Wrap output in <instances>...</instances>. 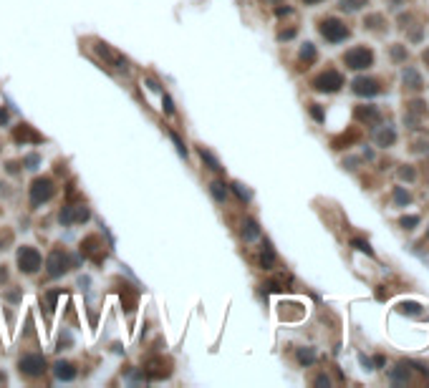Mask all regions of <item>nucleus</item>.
Masks as SVG:
<instances>
[{
	"instance_id": "obj_18",
	"label": "nucleus",
	"mask_w": 429,
	"mask_h": 388,
	"mask_svg": "<svg viewBox=\"0 0 429 388\" xmlns=\"http://www.w3.org/2000/svg\"><path fill=\"white\" fill-rule=\"evenodd\" d=\"M200 154H202V159H205V161L210 164V169H220V164H217V159H214V156H212V154H210V151H205V149H202Z\"/></svg>"
},
{
	"instance_id": "obj_24",
	"label": "nucleus",
	"mask_w": 429,
	"mask_h": 388,
	"mask_svg": "<svg viewBox=\"0 0 429 388\" xmlns=\"http://www.w3.org/2000/svg\"><path fill=\"white\" fill-rule=\"evenodd\" d=\"M311 114H313V116H316L318 121L323 119V114H321V109H318V106H311Z\"/></svg>"
},
{
	"instance_id": "obj_20",
	"label": "nucleus",
	"mask_w": 429,
	"mask_h": 388,
	"mask_svg": "<svg viewBox=\"0 0 429 388\" xmlns=\"http://www.w3.org/2000/svg\"><path fill=\"white\" fill-rule=\"evenodd\" d=\"M414 224H419V217H402V227L404 230H412Z\"/></svg>"
},
{
	"instance_id": "obj_11",
	"label": "nucleus",
	"mask_w": 429,
	"mask_h": 388,
	"mask_svg": "<svg viewBox=\"0 0 429 388\" xmlns=\"http://www.w3.org/2000/svg\"><path fill=\"white\" fill-rule=\"evenodd\" d=\"M394 139H396V134H394L391 129H381V131H376V141H379L381 146H389V144H391Z\"/></svg>"
},
{
	"instance_id": "obj_8",
	"label": "nucleus",
	"mask_w": 429,
	"mask_h": 388,
	"mask_svg": "<svg viewBox=\"0 0 429 388\" xmlns=\"http://www.w3.org/2000/svg\"><path fill=\"white\" fill-rule=\"evenodd\" d=\"M354 91L358 96H374V93H379V83H376V78H356Z\"/></svg>"
},
{
	"instance_id": "obj_16",
	"label": "nucleus",
	"mask_w": 429,
	"mask_h": 388,
	"mask_svg": "<svg viewBox=\"0 0 429 388\" xmlns=\"http://www.w3.org/2000/svg\"><path fill=\"white\" fill-rule=\"evenodd\" d=\"M399 310H402V313H412V315H419V313H422V308L414 305V303H402Z\"/></svg>"
},
{
	"instance_id": "obj_14",
	"label": "nucleus",
	"mask_w": 429,
	"mask_h": 388,
	"mask_svg": "<svg viewBox=\"0 0 429 388\" xmlns=\"http://www.w3.org/2000/svg\"><path fill=\"white\" fill-rule=\"evenodd\" d=\"M313 58H316V48H313V43H305L303 51H300V61H303V63H311Z\"/></svg>"
},
{
	"instance_id": "obj_2",
	"label": "nucleus",
	"mask_w": 429,
	"mask_h": 388,
	"mask_svg": "<svg viewBox=\"0 0 429 388\" xmlns=\"http://www.w3.org/2000/svg\"><path fill=\"white\" fill-rule=\"evenodd\" d=\"M344 86V76L336 73V71H323L316 81H313V88L316 91H323V93H333Z\"/></svg>"
},
{
	"instance_id": "obj_7",
	"label": "nucleus",
	"mask_w": 429,
	"mask_h": 388,
	"mask_svg": "<svg viewBox=\"0 0 429 388\" xmlns=\"http://www.w3.org/2000/svg\"><path fill=\"white\" fill-rule=\"evenodd\" d=\"M69 257H66V252L64 250H53L51 252V257H48V275L51 277H58V275H64L69 267Z\"/></svg>"
},
{
	"instance_id": "obj_25",
	"label": "nucleus",
	"mask_w": 429,
	"mask_h": 388,
	"mask_svg": "<svg viewBox=\"0 0 429 388\" xmlns=\"http://www.w3.org/2000/svg\"><path fill=\"white\" fill-rule=\"evenodd\" d=\"M3 121H8V114H5V111H0V124H3Z\"/></svg>"
},
{
	"instance_id": "obj_4",
	"label": "nucleus",
	"mask_w": 429,
	"mask_h": 388,
	"mask_svg": "<svg viewBox=\"0 0 429 388\" xmlns=\"http://www.w3.org/2000/svg\"><path fill=\"white\" fill-rule=\"evenodd\" d=\"M18 265H20V272H25V275L38 272V267H41V255H38V250L23 247V250L18 252Z\"/></svg>"
},
{
	"instance_id": "obj_21",
	"label": "nucleus",
	"mask_w": 429,
	"mask_h": 388,
	"mask_svg": "<svg viewBox=\"0 0 429 388\" xmlns=\"http://www.w3.org/2000/svg\"><path fill=\"white\" fill-rule=\"evenodd\" d=\"M394 197H396V202H399V204H407V202H409V194L404 192V189H399V187H396Z\"/></svg>"
},
{
	"instance_id": "obj_23",
	"label": "nucleus",
	"mask_w": 429,
	"mask_h": 388,
	"mask_svg": "<svg viewBox=\"0 0 429 388\" xmlns=\"http://www.w3.org/2000/svg\"><path fill=\"white\" fill-rule=\"evenodd\" d=\"M354 247H358V250H363L366 255H371V250H369V245H366V242H361V240H358V242H354Z\"/></svg>"
},
{
	"instance_id": "obj_5",
	"label": "nucleus",
	"mask_w": 429,
	"mask_h": 388,
	"mask_svg": "<svg viewBox=\"0 0 429 388\" xmlns=\"http://www.w3.org/2000/svg\"><path fill=\"white\" fill-rule=\"evenodd\" d=\"M18 366H20V373H25V376H41L46 371V361L41 355H36V353L23 355Z\"/></svg>"
},
{
	"instance_id": "obj_10",
	"label": "nucleus",
	"mask_w": 429,
	"mask_h": 388,
	"mask_svg": "<svg viewBox=\"0 0 429 388\" xmlns=\"http://www.w3.org/2000/svg\"><path fill=\"white\" fill-rule=\"evenodd\" d=\"M56 376L61 381H73L76 378V371H73L71 363H56Z\"/></svg>"
},
{
	"instance_id": "obj_13",
	"label": "nucleus",
	"mask_w": 429,
	"mask_h": 388,
	"mask_svg": "<svg viewBox=\"0 0 429 388\" xmlns=\"http://www.w3.org/2000/svg\"><path fill=\"white\" fill-rule=\"evenodd\" d=\"M210 189H212V197L217 199V202H225V199H227V189H225V184H222V182H212V187H210Z\"/></svg>"
},
{
	"instance_id": "obj_12",
	"label": "nucleus",
	"mask_w": 429,
	"mask_h": 388,
	"mask_svg": "<svg viewBox=\"0 0 429 388\" xmlns=\"http://www.w3.org/2000/svg\"><path fill=\"white\" fill-rule=\"evenodd\" d=\"M242 227H245V230H242L245 240H253V237H258V235H260V230H258V224H255L253 219H248V222H245Z\"/></svg>"
},
{
	"instance_id": "obj_3",
	"label": "nucleus",
	"mask_w": 429,
	"mask_h": 388,
	"mask_svg": "<svg viewBox=\"0 0 429 388\" xmlns=\"http://www.w3.org/2000/svg\"><path fill=\"white\" fill-rule=\"evenodd\" d=\"M344 61L349 68H369V66L374 63V53L369 51V48H363V46H356V48H351L346 56H344Z\"/></svg>"
},
{
	"instance_id": "obj_6",
	"label": "nucleus",
	"mask_w": 429,
	"mask_h": 388,
	"mask_svg": "<svg viewBox=\"0 0 429 388\" xmlns=\"http://www.w3.org/2000/svg\"><path fill=\"white\" fill-rule=\"evenodd\" d=\"M51 194H53V182L51 179H36L33 187H30V202L41 204V202L51 199Z\"/></svg>"
},
{
	"instance_id": "obj_26",
	"label": "nucleus",
	"mask_w": 429,
	"mask_h": 388,
	"mask_svg": "<svg viewBox=\"0 0 429 388\" xmlns=\"http://www.w3.org/2000/svg\"><path fill=\"white\" fill-rule=\"evenodd\" d=\"M424 61H427V63H429V51H427V53H424Z\"/></svg>"
},
{
	"instance_id": "obj_15",
	"label": "nucleus",
	"mask_w": 429,
	"mask_h": 388,
	"mask_svg": "<svg viewBox=\"0 0 429 388\" xmlns=\"http://www.w3.org/2000/svg\"><path fill=\"white\" fill-rule=\"evenodd\" d=\"M369 0H341V8L344 10H356V8H363Z\"/></svg>"
},
{
	"instance_id": "obj_19",
	"label": "nucleus",
	"mask_w": 429,
	"mask_h": 388,
	"mask_svg": "<svg viewBox=\"0 0 429 388\" xmlns=\"http://www.w3.org/2000/svg\"><path fill=\"white\" fill-rule=\"evenodd\" d=\"M407 81L412 83L409 88H419V83H422V81H419V76H417L414 71H407Z\"/></svg>"
},
{
	"instance_id": "obj_27",
	"label": "nucleus",
	"mask_w": 429,
	"mask_h": 388,
	"mask_svg": "<svg viewBox=\"0 0 429 388\" xmlns=\"http://www.w3.org/2000/svg\"><path fill=\"white\" fill-rule=\"evenodd\" d=\"M305 3H321V0H305Z\"/></svg>"
},
{
	"instance_id": "obj_17",
	"label": "nucleus",
	"mask_w": 429,
	"mask_h": 388,
	"mask_svg": "<svg viewBox=\"0 0 429 388\" xmlns=\"http://www.w3.org/2000/svg\"><path fill=\"white\" fill-rule=\"evenodd\" d=\"M298 361H300L303 366H311V363L316 361V355H313V350H300V353H298Z\"/></svg>"
},
{
	"instance_id": "obj_9",
	"label": "nucleus",
	"mask_w": 429,
	"mask_h": 388,
	"mask_svg": "<svg viewBox=\"0 0 429 388\" xmlns=\"http://www.w3.org/2000/svg\"><path fill=\"white\" fill-rule=\"evenodd\" d=\"M356 119L358 121H363V124H376V121H379V111H376V106L356 109Z\"/></svg>"
},
{
	"instance_id": "obj_1",
	"label": "nucleus",
	"mask_w": 429,
	"mask_h": 388,
	"mask_svg": "<svg viewBox=\"0 0 429 388\" xmlns=\"http://www.w3.org/2000/svg\"><path fill=\"white\" fill-rule=\"evenodd\" d=\"M321 36H323L326 41H331V43H341V41L349 38V28H346L341 20H336V18H326V20L321 23Z\"/></svg>"
},
{
	"instance_id": "obj_22",
	"label": "nucleus",
	"mask_w": 429,
	"mask_h": 388,
	"mask_svg": "<svg viewBox=\"0 0 429 388\" xmlns=\"http://www.w3.org/2000/svg\"><path fill=\"white\" fill-rule=\"evenodd\" d=\"M404 56H407V53H404V48H394V51H391V58H399V61H402Z\"/></svg>"
}]
</instances>
